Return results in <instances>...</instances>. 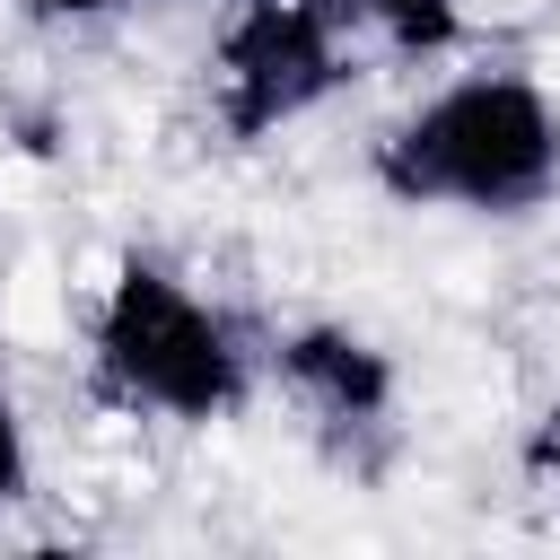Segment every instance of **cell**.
Returning <instances> with one entry per match:
<instances>
[{"instance_id": "obj_7", "label": "cell", "mask_w": 560, "mask_h": 560, "mask_svg": "<svg viewBox=\"0 0 560 560\" xmlns=\"http://www.w3.org/2000/svg\"><path fill=\"white\" fill-rule=\"evenodd\" d=\"M44 26H105V18H131V9H149V0H26Z\"/></svg>"}, {"instance_id": "obj_1", "label": "cell", "mask_w": 560, "mask_h": 560, "mask_svg": "<svg viewBox=\"0 0 560 560\" xmlns=\"http://www.w3.org/2000/svg\"><path fill=\"white\" fill-rule=\"evenodd\" d=\"M368 175L402 210L525 219L560 192V96L508 61L446 70L429 96H411L376 131Z\"/></svg>"}, {"instance_id": "obj_6", "label": "cell", "mask_w": 560, "mask_h": 560, "mask_svg": "<svg viewBox=\"0 0 560 560\" xmlns=\"http://www.w3.org/2000/svg\"><path fill=\"white\" fill-rule=\"evenodd\" d=\"M35 490V429H26V411L0 394V508H18Z\"/></svg>"}, {"instance_id": "obj_2", "label": "cell", "mask_w": 560, "mask_h": 560, "mask_svg": "<svg viewBox=\"0 0 560 560\" xmlns=\"http://www.w3.org/2000/svg\"><path fill=\"white\" fill-rule=\"evenodd\" d=\"M88 376L122 411H149L175 429H219L262 394L271 341L228 298H210L192 271L131 254V262H114V280L88 306Z\"/></svg>"}, {"instance_id": "obj_4", "label": "cell", "mask_w": 560, "mask_h": 560, "mask_svg": "<svg viewBox=\"0 0 560 560\" xmlns=\"http://www.w3.org/2000/svg\"><path fill=\"white\" fill-rule=\"evenodd\" d=\"M271 385H280L315 429H332L341 446H350V438H385V429H394V394H402L394 359H385L368 332H350V324H289V332L271 341Z\"/></svg>"}, {"instance_id": "obj_5", "label": "cell", "mask_w": 560, "mask_h": 560, "mask_svg": "<svg viewBox=\"0 0 560 560\" xmlns=\"http://www.w3.org/2000/svg\"><path fill=\"white\" fill-rule=\"evenodd\" d=\"M350 18L394 61H446L472 35V0H350Z\"/></svg>"}, {"instance_id": "obj_3", "label": "cell", "mask_w": 560, "mask_h": 560, "mask_svg": "<svg viewBox=\"0 0 560 560\" xmlns=\"http://www.w3.org/2000/svg\"><path fill=\"white\" fill-rule=\"evenodd\" d=\"M359 18L350 0H228L210 26V122L228 140H271L350 88Z\"/></svg>"}, {"instance_id": "obj_8", "label": "cell", "mask_w": 560, "mask_h": 560, "mask_svg": "<svg viewBox=\"0 0 560 560\" xmlns=\"http://www.w3.org/2000/svg\"><path fill=\"white\" fill-rule=\"evenodd\" d=\"M525 464H534V481H542V490H560V411H551V420L534 429V446H525Z\"/></svg>"}]
</instances>
